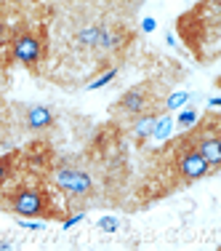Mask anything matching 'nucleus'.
Returning a JSON list of instances; mask_svg holds the SVG:
<instances>
[{
	"instance_id": "obj_1",
	"label": "nucleus",
	"mask_w": 221,
	"mask_h": 251,
	"mask_svg": "<svg viewBox=\"0 0 221 251\" xmlns=\"http://www.w3.org/2000/svg\"><path fill=\"white\" fill-rule=\"evenodd\" d=\"M8 206L14 214H19L22 219H35V217H51V203L48 195L43 190L35 187H19L8 198Z\"/></svg>"
},
{
	"instance_id": "obj_2",
	"label": "nucleus",
	"mask_w": 221,
	"mask_h": 251,
	"mask_svg": "<svg viewBox=\"0 0 221 251\" xmlns=\"http://www.w3.org/2000/svg\"><path fill=\"white\" fill-rule=\"evenodd\" d=\"M176 171L181 174L184 182H197V179L211 174V166L205 163V158L197 152V147L187 139V136L181 139V145H178V150H176Z\"/></svg>"
},
{
	"instance_id": "obj_3",
	"label": "nucleus",
	"mask_w": 221,
	"mask_h": 251,
	"mask_svg": "<svg viewBox=\"0 0 221 251\" xmlns=\"http://www.w3.org/2000/svg\"><path fill=\"white\" fill-rule=\"evenodd\" d=\"M187 139L197 147V152L205 158V163L211 166V169H216L221 163V139H219V123L216 121H208L205 126H197Z\"/></svg>"
},
{
	"instance_id": "obj_4",
	"label": "nucleus",
	"mask_w": 221,
	"mask_h": 251,
	"mask_svg": "<svg viewBox=\"0 0 221 251\" xmlns=\"http://www.w3.org/2000/svg\"><path fill=\"white\" fill-rule=\"evenodd\" d=\"M8 43H11V56L24 67H35L43 56V40L32 32H16Z\"/></svg>"
},
{
	"instance_id": "obj_5",
	"label": "nucleus",
	"mask_w": 221,
	"mask_h": 251,
	"mask_svg": "<svg viewBox=\"0 0 221 251\" xmlns=\"http://www.w3.org/2000/svg\"><path fill=\"white\" fill-rule=\"evenodd\" d=\"M56 184L64 193L77 195V198H86L93 190V179L83 169H56Z\"/></svg>"
},
{
	"instance_id": "obj_6",
	"label": "nucleus",
	"mask_w": 221,
	"mask_h": 251,
	"mask_svg": "<svg viewBox=\"0 0 221 251\" xmlns=\"http://www.w3.org/2000/svg\"><path fill=\"white\" fill-rule=\"evenodd\" d=\"M149 110V91L144 86L139 88H131V91H125L120 99H117V112H123V115H141V112Z\"/></svg>"
},
{
	"instance_id": "obj_7",
	"label": "nucleus",
	"mask_w": 221,
	"mask_h": 251,
	"mask_svg": "<svg viewBox=\"0 0 221 251\" xmlns=\"http://www.w3.org/2000/svg\"><path fill=\"white\" fill-rule=\"evenodd\" d=\"M125 43V32L123 29H110V27H101L99 40H96V51L99 53H115L120 51Z\"/></svg>"
},
{
	"instance_id": "obj_8",
	"label": "nucleus",
	"mask_w": 221,
	"mask_h": 251,
	"mask_svg": "<svg viewBox=\"0 0 221 251\" xmlns=\"http://www.w3.org/2000/svg\"><path fill=\"white\" fill-rule=\"evenodd\" d=\"M51 123H53L51 107H45V104H32V107L27 110V128L43 131V128H48Z\"/></svg>"
},
{
	"instance_id": "obj_9",
	"label": "nucleus",
	"mask_w": 221,
	"mask_h": 251,
	"mask_svg": "<svg viewBox=\"0 0 221 251\" xmlns=\"http://www.w3.org/2000/svg\"><path fill=\"white\" fill-rule=\"evenodd\" d=\"M155 121H157V115H155L152 110H147V112H141V115H136L133 118V136L136 139H147V136H152V128H155Z\"/></svg>"
},
{
	"instance_id": "obj_10",
	"label": "nucleus",
	"mask_w": 221,
	"mask_h": 251,
	"mask_svg": "<svg viewBox=\"0 0 221 251\" xmlns=\"http://www.w3.org/2000/svg\"><path fill=\"white\" fill-rule=\"evenodd\" d=\"M99 32H101V27H86V29H80V32H77V43H80L83 49H96Z\"/></svg>"
},
{
	"instance_id": "obj_11",
	"label": "nucleus",
	"mask_w": 221,
	"mask_h": 251,
	"mask_svg": "<svg viewBox=\"0 0 221 251\" xmlns=\"http://www.w3.org/2000/svg\"><path fill=\"white\" fill-rule=\"evenodd\" d=\"M173 131V121L168 115H163V118H157V121H155V128H152V136L155 139H165V136H168Z\"/></svg>"
},
{
	"instance_id": "obj_12",
	"label": "nucleus",
	"mask_w": 221,
	"mask_h": 251,
	"mask_svg": "<svg viewBox=\"0 0 221 251\" xmlns=\"http://www.w3.org/2000/svg\"><path fill=\"white\" fill-rule=\"evenodd\" d=\"M189 99L187 91H178V94H171L168 99H165V110H178V107H184Z\"/></svg>"
},
{
	"instance_id": "obj_13",
	"label": "nucleus",
	"mask_w": 221,
	"mask_h": 251,
	"mask_svg": "<svg viewBox=\"0 0 221 251\" xmlns=\"http://www.w3.org/2000/svg\"><path fill=\"white\" fill-rule=\"evenodd\" d=\"M178 126H181V128H192V126H197V112L195 110H184L181 115H178Z\"/></svg>"
},
{
	"instance_id": "obj_14",
	"label": "nucleus",
	"mask_w": 221,
	"mask_h": 251,
	"mask_svg": "<svg viewBox=\"0 0 221 251\" xmlns=\"http://www.w3.org/2000/svg\"><path fill=\"white\" fill-rule=\"evenodd\" d=\"M14 158H16L14 152H11V155H5V158H0V184H3V179L11 174V166H14Z\"/></svg>"
},
{
	"instance_id": "obj_15",
	"label": "nucleus",
	"mask_w": 221,
	"mask_h": 251,
	"mask_svg": "<svg viewBox=\"0 0 221 251\" xmlns=\"http://www.w3.org/2000/svg\"><path fill=\"white\" fill-rule=\"evenodd\" d=\"M115 75H117V70H110V73H104V75L99 77V80H93L88 88H101V86H107V83H112V80H115Z\"/></svg>"
},
{
	"instance_id": "obj_16",
	"label": "nucleus",
	"mask_w": 221,
	"mask_h": 251,
	"mask_svg": "<svg viewBox=\"0 0 221 251\" xmlns=\"http://www.w3.org/2000/svg\"><path fill=\"white\" fill-rule=\"evenodd\" d=\"M99 227H101V230H107V232H115L117 230V219L115 217H104L99 222Z\"/></svg>"
},
{
	"instance_id": "obj_17",
	"label": "nucleus",
	"mask_w": 221,
	"mask_h": 251,
	"mask_svg": "<svg viewBox=\"0 0 221 251\" xmlns=\"http://www.w3.org/2000/svg\"><path fill=\"white\" fill-rule=\"evenodd\" d=\"M3 46H8V29H5V25L0 22V49Z\"/></svg>"
},
{
	"instance_id": "obj_18",
	"label": "nucleus",
	"mask_w": 221,
	"mask_h": 251,
	"mask_svg": "<svg viewBox=\"0 0 221 251\" xmlns=\"http://www.w3.org/2000/svg\"><path fill=\"white\" fill-rule=\"evenodd\" d=\"M80 219H83V214H75L72 219H67V222H64V227H72V225H77V222H80Z\"/></svg>"
},
{
	"instance_id": "obj_19",
	"label": "nucleus",
	"mask_w": 221,
	"mask_h": 251,
	"mask_svg": "<svg viewBox=\"0 0 221 251\" xmlns=\"http://www.w3.org/2000/svg\"><path fill=\"white\" fill-rule=\"evenodd\" d=\"M11 246H14L11 241H0V251H5V249H11Z\"/></svg>"
},
{
	"instance_id": "obj_20",
	"label": "nucleus",
	"mask_w": 221,
	"mask_h": 251,
	"mask_svg": "<svg viewBox=\"0 0 221 251\" xmlns=\"http://www.w3.org/2000/svg\"><path fill=\"white\" fill-rule=\"evenodd\" d=\"M144 29H155V19H144Z\"/></svg>"
},
{
	"instance_id": "obj_21",
	"label": "nucleus",
	"mask_w": 221,
	"mask_h": 251,
	"mask_svg": "<svg viewBox=\"0 0 221 251\" xmlns=\"http://www.w3.org/2000/svg\"><path fill=\"white\" fill-rule=\"evenodd\" d=\"M133 3H139V0H133Z\"/></svg>"
}]
</instances>
